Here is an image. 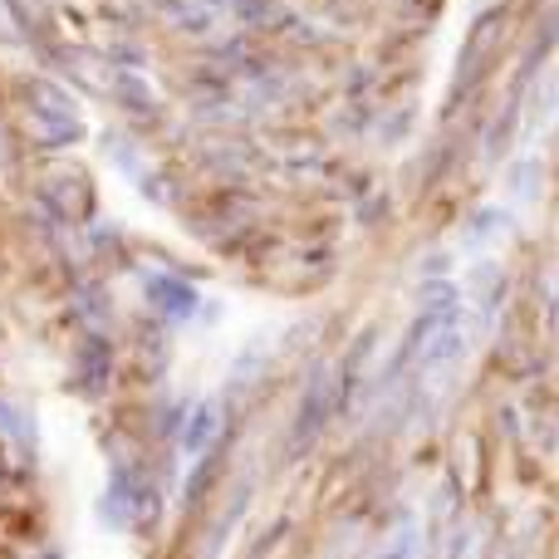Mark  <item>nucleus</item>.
Masks as SVG:
<instances>
[{"label": "nucleus", "instance_id": "obj_1", "mask_svg": "<svg viewBox=\"0 0 559 559\" xmlns=\"http://www.w3.org/2000/svg\"><path fill=\"white\" fill-rule=\"evenodd\" d=\"M334 397H338V383L329 368H314L305 383V393H299V407L295 417H289V432H285V462H299V456H309V447L324 437L329 417H334Z\"/></svg>", "mask_w": 559, "mask_h": 559}, {"label": "nucleus", "instance_id": "obj_2", "mask_svg": "<svg viewBox=\"0 0 559 559\" xmlns=\"http://www.w3.org/2000/svg\"><path fill=\"white\" fill-rule=\"evenodd\" d=\"M108 506H118V511H123V525H147L157 515V491L138 472L114 466V481H108Z\"/></svg>", "mask_w": 559, "mask_h": 559}, {"label": "nucleus", "instance_id": "obj_3", "mask_svg": "<svg viewBox=\"0 0 559 559\" xmlns=\"http://www.w3.org/2000/svg\"><path fill=\"white\" fill-rule=\"evenodd\" d=\"M143 295H147V305H153L157 314H167V319H187V314H197V305H202V295H197L187 280H177V275H147Z\"/></svg>", "mask_w": 559, "mask_h": 559}, {"label": "nucleus", "instance_id": "obj_4", "mask_svg": "<svg viewBox=\"0 0 559 559\" xmlns=\"http://www.w3.org/2000/svg\"><path fill=\"white\" fill-rule=\"evenodd\" d=\"M216 432H222V403H212V397H206V403H197L192 417H187V432H182L187 456H206V452H212Z\"/></svg>", "mask_w": 559, "mask_h": 559}, {"label": "nucleus", "instance_id": "obj_5", "mask_svg": "<svg viewBox=\"0 0 559 559\" xmlns=\"http://www.w3.org/2000/svg\"><path fill=\"white\" fill-rule=\"evenodd\" d=\"M108 378H114V354H108L104 338H88L84 354H79V388L88 397H98L108 388Z\"/></svg>", "mask_w": 559, "mask_h": 559}, {"label": "nucleus", "instance_id": "obj_6", "mask_svg": "<svg viewBox=\"0 0 559 559\" xmlns=\"http://www.w3.org/2000/svg\"><path fill=\"white\" fill-rule=\"evenodd\" d=\"M417 545H423V535H417V521L413 515H403V521L393 525V535L383 540V550L373 559H417Z\"/></svg>", "mask_w": 559, "mask_h": 559}, {"label": "nucleus", "instance_id": "obj_7", "mask_svg": "<svg viewBox=\"0 0 559 559\" xmlns=\"http://www.w3.org/2000/svg\"><path fill=\"white\" fill-rule=\"evenodd\" d=\"M39 559H59V555H55V550H45V555H39Z\"/></svg>", "mask_w": 559, "mask_h": 559}]
</instances>
